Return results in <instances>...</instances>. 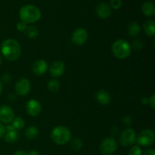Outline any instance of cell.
I'll use <instances>...</instances> for the list:
<instances>
[{
  "instance_id": "23",
  "label": "cell",
  "mask_w": 155,
  "mask_h": 155,
  "mask_svg": "<svg viewBox=\"0 0 155 155\" xmlns=\"http://www.w3.org/2000/svg\"><path fill=\"white\" fill-rule=\"evenodd\" d=\"M60 82L57 80H51L48 83V88L49 91L52 92H56L60 89Z\"/></svg>"
},
{
  "instance_id": "17",
  "label": "cell",
  "mask_w": 155,
  "mask_h": 155,
  "mask_svg": "<svg viewBox=\"0 0 155 155\" xmlns=\"http://www.w3.org/2000/svg\"><path fill=\"white\" fill-rule=\"evenodd\" d=\"M143 28L147 36L153 37L155 34V21L153 20H148L144 24Z\"/></svg>"
},
{
  "instance_id": "1",
  "label": "cell",
  "mask_w": 155,
  "mask_h": 155,
  "mask_svg": "<svg viewBox=\"0 0 155 155\" xmlns=\"http://www.w3.org/2000/svg\"><path fill=\"white\" fill-rule=\"evenodd\" d=\"M1 51L7 60L14 61L19 58L21 54V48L18 41L13 39H8L2 44Z\"/></svg>"
},
{
  "instance_id": "5",
  "label": "cell",
  "mask_w": 155,
  "mask_h": 155,
  "mask_svg": "<svg viewBox=\"0 0 155 155\" xmlns=\"http://www.w3.org/2000/svg\"><path fill=\"white\" fill-rule=\"evenodd\" d=\"M155 140V135L153 130L146 129L144 130L138 135L136 142L140 146L149 147L154 144Z\"/></svg>"
},
{
  "instance_id": "27",
  "label": "cell",
  "mask_w": 155,
  "mask_h": 155,
  "mask_svg": "<svg viewBox=\"0 0 155 155\" xmlns=\"http://www.w3.org/2000/svg\"><path fill=\"white\" fill-rule=\"evenodd\" d=\"M133 47L135 49H142L144 47V43L141 39H136L133 42Z\"/></svg>"
},
{
  "instance_id": "34",
  "label": "cell",
  "mask_w": 155,
  "mask_h": 155,
  "mask_svg": "<svg viewBox=\"0 0 155 155\" xmlns=\"http://www.w3.org/2000/svg\"><path fill=\"white\" fill-rule=\"evenodd\" d=\"M14 155H29V153L22 151V150H18L14 153Z\"/></svg>"
},
{
  "instance_id": "13",
  "label": "cell",
  "mask_w": 155,
  "mask_h": 155,
  "mask_svg": "<svg viewBox=\"0 0 155 155\" xmlns=\"http://www.w3.org/2000/svg\"><path fill=\"white\" fill-rule=\"evenodd\" d=\"M65 65L61 61H55L49 67V73L53 77H59L64 74Z\"/></svg>"
},
{
  "instance_id": "24",
  "label": "cell",
  "mask_w": 155,
  "mask_h": 155,
  "mask_svg": "<svg viewBox=\"0 0 155 155\" xmlns=\"http://www.w3.org/2000/svg\"><path fill=\"white\" fill-rule=\"evenodd\" d=\"M12 126L16 130H21L25 126V122H24V119H22L21 117L14 118V120H12Z\"/></svg>"
},
{
  "instance_id": "21",
  "label": "cell",
  "mask_w": 155,
  "mask_h": 155,
  "mask_svg": "<svg viewBox=\"0 0 155 155\" xmlns=\"http://www.w3.org/2000/svg\"><path fill=\"white\" fill-rule=\"evenodd\" d=\"M24 33L30 39H35L39 35V30L36 26H27L26 30H24Z\"/></svg>"
},
{
  "instance_id": "30",
  "label": "cell",
  "mask_w": 155,
  "mask_h": 155,
  "mask_svg": "<svg viewBox=\"0 0 155 155\" xmlns=\"http://www.w3.org/2000/svg\"><path fill=\"white\" fill-rule=\"evenodd\" d=\"M2 80L4 83H8L11 81V76L8 74H5L2 76Z\"/></svg>"
},
{
  "instance_id": "33",
  "label": "cell",
  "mask_w": 155,
  "mask_h": 155,
  "mask_svg": "<svg viewBox=\"0 0 155 155\" xmlns=\"http://www.w3.org/2000/svg\"><path fill=\"white\" fill-rule=\"evenodd\" d=\"M5 133V128L4 126L0 123V139H2V138L4 136Z\"/></svg>"
},
{
  "instance_id": "36",
  "label": "cell",
  "mask_w": 155,
  "mask_h": 155,
  "mask_svg": "<svg viewBox=\"0 0 155 155\" xmlns=\"http://www.w3.org/2000/svg\"><path fill=\"white\" fill-rule=\"evenodd\" d=\"M29 155H39V152L36 150H31V151L29 152Z\"/></svg>"
},
{
  "instance_id": "37",
  "label": "cell",
  "mask_w": 155,
  "mask_h": 155,
  "mask_svg": "<svg viewBox=\"0 0 155 155\" xmlns=\"http://www.w3.org/2000/svg\"><path fill=\"white\" fill-rule=\"evenodd\" d=\"M2 84L1 81H0V94L2 93Z\"/></svg>"
},
{
  "instance_id": "14",
  "label": "cell",
  "mask_w": 155,
  "mask_h": 155,
  "mask_svg": "<svg viewBox=\"0 0 155 155\" xmlns=\"http://www.w3.org/2000/svg\"><path fill=\"white\" fill-rule=\"evenodd\" d=\"M47 69H48V64L45 61L38 60L33 64V72L38 76H42L45 74Z\"/></svg>"
},
{
  "instance_id": "9",
  "label": "cell",
  "mask_w": 155,
  "mask_h": 155,
  "mask_svg": "<svg viewBox=\"0 0 155 155\" xmlns=\"http://www.w3.org/2000/svg\"><path fill=\"white\" fill-rule=\"evenodd\" d=\"M15 92L19 95H26L30 91V83L27 79L21 78L15 84Z\"/></svg>"
},
{
  "instance_id": "7",
  "label": "cell",
  "mask_w": 155,
  "mask_h": 155,
  "mask_svg": "<svg viewBox=\"0 0 155 155\" xmlns=\"http://www.w3.org/2000/svg\"><path fill=\"white\" fill-rule=\"evenodd\" d=\"M136 135L133 130L127 128L123 130L120 136V143L124 147H129L136 142Z\"/></svg>"
},
{
  "instance_id": "32",
  "label": "cell",
  "mask_w": 155,
  "mask_h": 155,
  "mask_svg": "<svg viewBox=\"0 0 155 155\" xmlns=\"http://www.w3.org/2000/svg\"><path fill=\"white\" fill-rule=\"evenodd\" d=\"M142 155H155V151L153 148H149V149L145 150Z\"/></svg>"
},
{
  "instance_id": "20",
  "label": "cell",
  "mask_w": 155,
  "mask_h": 155,
  "mask_svg": "<svg viewBox=\"0 0 155 155\" xmlns=\"http://www.w3.org/2000/svg\"><path fill=\"white\" fill-rule=\"evenodd\" d=\"M24 135H25L26 138L30 140H33L35 139L39 135V130L36 127H33V126H30L28 128L26 129L25 132H24Z\"/></svg>"
},
{
  "instance_id": "28",
  "label": "cell",
  "mask_w": 155,
  "mask_h": 155,
  "mask_svg": "<svg viewBox=\"0 0 155 155\" xmlns=\"http://www.w3.org/2000/svg\"><path fill=\"white\" fill-rule=\"evenodd\" d=\"M27 27V24L26 23L23 22V21H20L17 24V29H18V31L20 32H24V30H26V28Z\"/></svg>"
},
{
  "instance_id": "25",
  "label": "cell",
  "mask_w": 155,
  "mask_h": 155,
  "mask_svg": "<svg viewBox=\"0 0 155 155\" xmlns=\"http://www.w3.org/2000/svg\"><path fill=\"white\" fill-rule=\"evenodd\" d=\"M142 151L139 145H134L129 151V155H142Z\"/></svg>"
},
{
  "instance_id": "11",
  "label": "cell",
  "mask_w": 155,
  "mask_h": 155,
  "mask_svg": "<svg viewBox=\"0 0 155 155\" xmlns=\"http://www.w3.org/2000/svg\"><path fill=\"white\" fill-rule=\"evenodd\" d=\"M95 12L98 18L101 19H107L111 15V8L107 3L100 2L97 5Z\"/></svg>"
},
{
  "instance_id": "35",
  "label": "cell",
  "mask_w": 155,
  "mask_h": 155,
  "mask_svg": "<svg viewBox=\"0 0 155 155\" xmlns=\"http://www.w3.org/2000/svg\"><path fill=\"white\" fill-rule=\"evenodd\" d=\"M142 104H148V98L147 97H144L142 98Z\"/></svg>"
},
{
  "instance_id": "38",
  "label": "cell",
  "mask_w": 155,
  "mask_h": 155,
  "mask_svg": "<svg viewBox=\"0 0 155 155\" xmlns=\"http://www.w3.org/2000/svg\"><path fill=\"white\" fill-rule=\"evenodd\" d=\"M2 62V58L1 54H0V65H1Z\"/></svg>"
},
{
  "instance_id": "18",
  "label": "cell",
  "mask_w": 155,
  "mask_h": 155,
  "mask_svg": "<svg viewBox=\"0 0 155 155\" xmlns=\"http://www.w3.org/2000/svg\"><path fill=\"white\" fill-rule=\"evenodd\" d=\"M19 138V133L16 130H10V131H5L4 135V139L8 143H13L18 141Z\"/></svg>"
},
{
  "instance_id": "19",
  "label": "cell",
  "mask_w": 155,
  "mask_h": 155,
  "mask_svg": "<svg viewBox=\"0 0 155 155\" xmlns=\"http://www.w3.org/2000/svg\"><path fill=\"white\" fill-rule=\"evenodd\" d=\"M127 31H128V34L132 37H136L140 33V27L139 24L137 22L134 21L130 24L127 28Z\"/></svg>"
},
{
  "instance_id": "12",
  "label": "cell",
  "mask_w": 155,
  "mask_h": 155,
  "mask_svg": "<svg viewBox=\"0 0 155 155\" xmlns=\"http://www.w3.org/2000/svg\"><path fill=\"white\" fill-rule=\"evenodd\" d=\"M26 108L29 115L32 117H36L40 114L42 110V105L37 100L31 99L27 102Z\"/></svg>"
},
{
  "instance_id": "15",
  "label": "cell",
  "mask_w": 155,
  "mask_h": 155,
  "mask_svg": "<svg viewBox=\"0 0 155 155\" xmlns=\"http://www.w3.org/2000/svg\"><path fill=\"white\" fill-rule=\"evenodd\" d=\"M95 97H96L98 102L102 105H107L110 102V100H111V97H110L109 92L104 90V89L98 91L96 95H95Z\"/></svg>"
},
{
  "instance_id": "22",
  "label": "cell",
  "mask_w": 155,
  "mask_h": 155,
  "mask_svg": "<svg viewBox=\"0 0 155 155\" xmlns=\"http://www.w3.org/2000/svg\"><path fill=\"white\" fill-rule=\"evenodd\" d=\"M70 145L73 150L78 151V150L81 149V148L83 147V142L80 138L75 137L70 140Z\"/></svg>"
},
{
  "instance_id": "10",
  "label": "cell",
  "mask_w": 155,
  "mask_h": 155,
  "mask_svg": "<svg viewBox=\"0 0 155 155\" xmlns=\"http://www.w3.org/2000/svg\"><path fill=\"white\" fill-rule=\"evenodd\" d=\"M14 111L9 106H0V121L4 124H9L14 120Z\"/></svg>"
},
{
  "instance_id": "8",
  "label": "cell",
  "mask_w": 155,
  "mask_h": 155,
  "mask_svg": "<svg viewBox=\"0 0 155 155\" xmlns=\"http://www.w3.org/2000/svg\"><path fill=\"white\" fill-rule=\"evenodd\" d=\"M88 39V33L84 28H77L72 34V41L77 45H82L86 43Z\"/></svg>"
},
{
  "instance_id": "6",
  "label": "cell",
  "mask_w": 155,
  "mask_h": 155,
  "mask_svg": "<svg viewBox=\"0 0 155 155\" xmlns=\"http://www.w3.org/2000/svg\"><path fill=\"white\" fill-rule=\"evenodd\" d=\"M117 143L112 137L105 138L100 145V151L103 155H111L116 151Z\"/></svg>"
},
{
  "instance_id": "4",
  "label": "cell",
  "mask_w": 155,
  "mask_h": 155,
  "mask_svg": "<svg viewBox=\"0 0 155 155\" xmlns=\"http://www.w3.org/2000/svg\"><path fill=\"white\" fill-rule=\"evenodd\" d=\"M114 55L119 59H125L131 53L130 43L124 39H117L113 43L111 47Z\"/></svg>"
},
{
  "instance_id": "31",
  "label": "cell",
  "mask_w": 155,
  "mask_h": 155,
  "mask_svg": "<svg viewBox=\"0 0 155 155\" xmlns=\"http://www.w3.org/2000/svg\"><path fill=\"white\" fill-rule=\"evenodd\" d=\"M123 122H124L126 125H130V124H132L133 121H132V119L130 117L126 116L123 118Z\"/></svg>"
},
{
  "instance_id": "2",
  "label": "cell",
  "mask_w": 155,
  "mask_h": 155,
  "mask_svg": "<svg viewBox=\"0 0 155 155\" xmlns=\"http://www.w3.org/2000/svg\"><path fill=\"white\" fill-rule=\"evenodd\" d=\"M21 21L26 24H32L39 21L41 18V12L36 6L27 5L23 6L19 12Z\"/></svg>"
},
{
  "instance_id": "29",
  "label": "cell",
  "mask_w": 155,
  "mask_h": 155,
  "mask_svg": "<svg viewBox=\"0 0 155 155\" xmlns=\"http://www.w3.org/2000/svg\"><path fill=\"white\" fill-rule=\"evenodd\" d=\"M148 104L151 105V108L154 109L155 108V95L153 94L149 98H148Z\"/></svg>"
},
{
  "instance_id": "16",
  "label": "cell",
  "mask_w": 155,
  "mask_h": 155,
  "mask_svg": "<svg viewBox=\"0 0 155 155\" xmlns=\"http://www.w3.org/2000/svg\"><path fill=\"white\" fill-rule=\"evenodd\" d=\"M142 11L147 17H154L155 15L154 4L151 1H147L142 5Z\"/></svg>"
},
{
  "instance_id": "3",
  "label": "cell",
  "mask_w": 155,
  "mask_h": 155,
  "mask_svg": "<svg viewBox=\"0 0 155 155\" xmlns=\"http://www.w3.org/2000/svg\"><path fill=\"white\" fill-rule=\"evenodd\" d=\"M51 137L53 142L58 145H63L71 139V132L64 126H58L51 130Z\"/></svg>"
},
{
  "instance_id": "26",
  "label": "cell",
  "mask_w": 155,
  "mask_h": 155,
  "mask_svg": "<svg viewBox=\"0 0 155 155\" xmlns=\"http://www.w3.org/2000/svg\"><path fill=\"white\" fill-rule=\"evenodd\" d=\"M122 5V0H110V6L111 8L119 9Z\"/></svg>"
}]
</instances>
